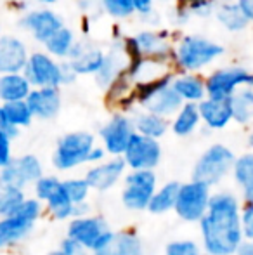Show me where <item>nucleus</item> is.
I'll use <instances>...</instances> for the list:
<instances>
[{"label":"nucleus","mask_w":253,"mask_h":255,"mask_svg":"<svg viewBox=\"0 0 253 255\" xmlns=\"http://www.w3.org/2000/svg\"><path fill=\"white\" fill-rule=\"evenodd\" d=\"M243 202L233 191H213L208 210L199 221L201 250L210 255H236L245 242L241 229Z\"/></svg>","instance_id":"obj_1"},{"label":"nucleus","mask_w":253,"mask_h":255,"mask_svg":"<svg viewBox=\"0 0 253 255\" xmlns=\"http://www.w3.org/2000/svg\"><path fill=\"white\" fill-rule=\"evenodd\" d=\"M222 44L203 35H184L173 47V64L184 73H198L224 56Z\"/></svg>","instance_id":"obj_2"},{"label":"nucleus","mask_w":253,"mask_h":255,"mask_svg":"<svg viewBox=\"0 0 253 255\" xmlns=\"http://www.w3.org/2000/svg\"><path fill=\"white\" fill-rule=\"evenodd\" d=\"M234 161H236V154L229 146L222 142H213L196 158L191 170V179L203 182L213 189L224 179L229 177Z\"/></svg>","instance_id":"obj_3"},{"label":"nucleus","mask_w":253,"mask_h":255,"mask_svg":"<svg viewBox=\"0 0 253 255\" xmlns=\"http://www.w3.org/2000/svg\"><path fill=\"white\" fill-rule=\"evenodd\" d=\"M95 148V135L87 130L66 132L58 139L52 151V167L58 172H71L88 165L90 151Z\"/></svg>","instance_id":"obj_4"},{"label":"nucleus","mask_w":253,"mask_h":255,"mask_svg":"<svg viewBox=\"0 0 253 255\" xmlns=\"http://www.w3.org/2000/svg\"><path fill=\"white\" fill-rule=\"evenodd\" d=\"M44 205L37 198H28L14 214L0 219V240L3 247H14L24 242L44 215Z\"/></svg>","instance_id":"obj_5"},{"label":"nucleus","mask_w":253,"mask_h":255,"mask_svg":"<svg viewBox=\"0 0 253 255\" xmlns=\"http://www.w3.org/2000/svg\"><path fill=\"white\" fill-rule=\"evenodd\" d=\"M33 198L44 205V210L54 221H71L75 205L64 189L63 179L58 175H44L33 186Z\"/></svg>","instance_id":"obj_6"},{"label":"nucleus","mask_w":253,"mask_h":255,"mask_svg":"<svg viewBox=\"0 0 253 255\" xmlns=\"http://www.w3.org/2000/svg\"><path fill=\"white\" fill-rule=\"evenodd\" d=\"M122 193H120V200H122L123 208L128 212H148L149 202H151L153 195L158 189V175L155 170H128L123 177Z\"/></svg>","instance_id":"obj_7"},{"label":"nucleus","mask_w":253,"mask_h":255,"mask_svg":"<svg viewBox=\"0 0 253 255\" xmlns=\"http://www.w3.org/2000/svg\"><path fill=\"white\" fill-rule=\"evenodd\" d=\"M113 229L101 215H84L68 221L66 236L75 242H78L88 254H94L108 245L113 238Z\"/></svg>","instance_id":"obj_8"},{"label":"nucleus","mask_w":253,"mask_h":255,"mask_svg":"<svg viewBox=\"0 0 253 255\" xmlns=\"http://www.w3.org/2000/svg\"><path fill=\"white\" fill-rule=\"evenodd\" d=\"M212 195V188L199 181L191 179L187 182H180L173 212L180 221L189 222V224H199V221L205 217L206 210H208Z\"/></svg>","instance_id":"obj_9"},{"label":"nucleus","mask_w":253,"mask_h":255,"mask_svg":"<svg viewBox=\"0 0 253 255\" xmlns=\"http://www.w3.org/2000/svg\"><path fill=\"white\" fill-rule=\"evenodd\" d=\"M206 98L229 101L240 89L253 87V73L240 64H231L213 70L205 78Z\"/></svg>","instance_id":"obj_10"},{"label":"nucleus","mask_w":253,"mask_h":255,"mask_svg":"<svg viewBox=\"0 0 253 255\" xmlns=\"http://www.w3.org/2000/svg\"><path fill=\"white\" fill-rule=\"evenodd\" d=\"M44 175V165L40 158L33 153H24L14 156V160L0 170V184L12 186L24 191L30 186L33 188L35 182Z\"/></svg>","instance_id":"obj_11"},{"label":"nucleus","mask_w":253,"mask_h":255,"mask_svg":"<svg viewBox=\"0 0 253 255\" xmlns=\"http://www.w3.org/2000/svg\"><path fill=\"white\" fill-rule=\"evenodd\" d=\"M23 75L33 89L58 87L63 85V63L49 56L47 52H31Z\"/></svg>","instance_id":"obj_12"},{"label":"nucleus","mask_w":253,"mask_h":255,"mask_svg":"<svg viewBox=\"0 0 253 255\" xmlns=\"http://www.w3.org/2000/svg\"><path fill=\"white\" fill-rule=\"evenodd\" d=\"M135 134L134 120L127 113H113L111 118L99 128L101 146L108 156H122L127 149L132 135Z\"/></svg>","instance_id":"obj_13"},{"label":"nucleus","mask_w":253,"mask_h":255,"mask_svg":"<svg viewBox=\"0 0 253 255\" xmlns=\"http://www.w3.org/2000/svg\"><path fill=\"white\" fill-rule=\"evenodd\" d=\"M122 158L128 170H155L163 158V149L160 141L135 132Z\"/></svg>","instance_id":"obj_14"},{"label":"nucleus","mask_w":253,"mask_h":255,"mask_svg":"<svg viewBox=\"0 0 253 255\" xmlns=\"http://www.w3.org/2000/svg\"><path fill=\"white\" fill-rule=\"evenodd\" d=\"M127 165L122 156H108L104 161L97 165H90L85 170V181L90 186L92 191L106 193L118 186L127 174Z\"/></svg>","instance_id":"obj_15"},{"label":"nucleus","mask_w":253,"mask_h":255,"mask_svg":"<svg viewBox=\"0 0 253 255\" xmlns=\"http://www.w3.org/2000/svg\"><path fill=\"white\" fill-rule=\"evenodd\" d=\"M19 26L37 42L45 44L52 35L64 26L63 17L52 9H33L21 16Z\"/></svg>","instance_id":"obj_16"},{"label":"nucleus","mask_w":253,"mask_h":255,"mask_svg":"<svg viewBox=\"0 0 253 255\" xmlns=\"http://www.w3.org/2000/svg\"><path fill=\"white\" fill-rule=\"evenodd\" d=\"M28 57L30 52L21 38L14 35L0 37V75L23 73Z\"/></svg>","instance_id":"obj_17"},{"label":"nucleus","mask_w":253,"mask_h":255,"mask_svg":"<svg viewBox=\"0 0 253 255\" xmlns=\"http://www.w3.org/2000/svg\"><path fill=\"white\" fill-rule=\"evenodd\" d=\"M26 104L30 108L33 118L38 120H52L59 115L63 106L61 89L44 87L31 89L30 96L26 98Z\"/></svg>","instance_id":"obj_18"},{"label":"nucleus","mask_w":253,"mask_h":255,"mask_svg":"<svg viewBox=\"0 0 253 255\" xmlns=\"http://www.w3.org/2000/svg\"><path fill=\"white\" fill-rule=\"evenodd\" d=\"M106 52L97 47L85 44V42H75L73 49H71L70 56H68V63H70L71 70L78 75H97V71L102 68L104 63Z\"/></svg>","instance_id":"obj_19"},{"label":"nucleus","mask_w":253,"mask_h":255,"mask_svg":"<svg viewBox=\"0 0 253 255\" xmlns=\"http://www.w3.org/2000/svg\"><path fill=\"white\" fill-rule=\"evenodd\" d=\"M31 122H33V115H31L26 101L5 103L0 108V128L12 141L19 135L21 128L30 127Z\"/></svg>","instance_id":"obj_20"},{"label":"nucleus","mask_w":253,"mask_h":255,"mask_svg":"<svg viewBox=\"0 0 253 255\" xmlns=\"http://www.w3.org/2000/svg\"><path fill=\"white\" fill-rule=\"evenodd\" d=\"M201 124L210 130H224L233 122V110L227 99L206 98L198 104Z\"/></svg>","instance_id":"obj_21"},{"label":"nucleus","mask_w":253,"mask_h":255,"mask_svg":"<svg viewBox=\"0 0 253 255\" xmlns=\"http://www.w3.org/2000/svg\"><path fill=\"white\" fill-rule=\"evenodd\" d=\"M90 255H148L142 238L132 229H122L113 233L108 245Z\"/></svg>","instance_id":"obj_22"},{"label":"nucleus","mask_w":253,"mask_h":255,"mask_svg":"<svg viewBox=\"0 0 253 255\" xmlns=\"http://www.w3.org/2000/svg\"><path fill=\"white\" fill-rule=\"evenodd\" d=\"M128 68V59L123 52L122 45H120V40L115 47L111 49L104 57V63H102V68L97 71L95 75V84L101 89H108L111 84H115L118 80L120 75H123Z\"/></svg>","instance_id":"obj_23"},{"label":"nucleus","mask_w":253,"mask_h":255,"mask_svg":"<svg viewBox=\"0 0 253 255\" xmlns=\"http://www.w3.org/2000/svg\"><path fill=\"white\" fill-rule=\"evenodd\" d=\"M173 91L179 94L182 103L199 104L206 99V84L205 78L198 73H175L172 80Z\"/></svg>","instance_id":"obj_24"},{"label":"nucleus","mask_w":253,"mask_h":255,"mask_svg":"<svg viewBox=\"0 0 253 255\" xmlns=\"http://www.w3.org/2000/svg\"><path fill=\"white\" fill-rule=\"evenodd\" d=\"M231 175L240 191L241 202L253 203V151H247L236 156Z\"/></svg>","instance_id":"obj_25"},{"label":"nucleus","mask_w":253,"mask_h":255,"mask_svg":"<svg viewBox=\"0 0 253 255\" xmlns=\"http://www.w3.org/2000/svg\"><path fill=\"white\" fill-rule=\"evenodd\" d=\"M182 99L179 98L175 91H173L172 84L163 87L162 91H158L148 103L142 106L144 111H149V113H155L158 117L163 118H173V115L182 108Z\"/></svg>","instance_id":"obj_26"},{"label":"nucleus","mask_w":253,"mask_h":255,"mask_svg":"<svg viewBox=\"0 0 253 255\" xmlns=\"http://www.w3.org/2000/svg\"><path fill=\"white\" fill-rule=\"evenodd\" d=\"M31 89L33 87L23 73L0 75V104L26 101Z\"/></svg>","instance_id":"obj_27"},{"label":"nucleus","mask_w":253,"mask_h":255,"mask_svg":"<svg viewBox=\"0 0 253 255\" xmlns=\"http://www.w3.org/2000/svg\"><path fill=\"white\" fill-rule=\"evenodd\" d=\"M199 125H201V117H199L198 104L184 103L182 108L170 120V130L177 137H189L198 130Z\"/></svg>","instance_id":"obj_28"},{"label":"nucleus","mask_w":253,"mask_h":255,"mask_svg":"<svg viewBox=\"0 0 253 255\" xmlns=\"http://www.w3.org/2000/svg\"><path fill=\"white\" fill-rule=\"evenodd\" d=\"M134 128L137 134L144 135V137H149V139H160L169 132L170 128V122L163 117H158L155 113H149V111H139L134 118Z\"/></svg>","instance_id":"obj_29"},{"label":"nucleus","mask_w":253,"mask_h":255,"mask_svg":"<svg viewBox=\"0 0 253 255\" xmlns=\"http://www.w3.org/2000/svg\"><path fill=\"white\" fill-rule=\"evenodd\" d=\"M180 182L177 181H167L158 186V189L153 195L149 202L148 212L153 215H165L169 212H173L177 202V193H179Z\"/></svg>","instance_id":"obj_30"},{"label":"nucleus","mask_w":253,"mask_h":255,"mask_svg":"<svg viewBox=\"0 0 253 255\" xmlns=\"http://www.w3.org/2000/svg\"><path fill=\"white\" fill-rule=\"evenodd\" d=\"M215 17L227 31L231 33H238V31H243L248 28L250 21L243 16L241 9L238 7L236 0H231V2H224L220 5L215 7Z\"/></svg>","instance_id":"obj_31"},{"label":"nucleus","mask_w":253,"mask_h":255,"mask_svg":"<svg viewBox=\"0 0 253 255\" xmlns=\"http://www.w3.org/2000/svg\"><path fill=\"white\" fill-rule=\"evenodd\" d=\"M233 122L243 127L253 125V87H243L229 99Z\"/></svg>","instance_id":"obj_32"},{"label":"nucleus","mask_w":253,"mask_h":255,"mask_svg":"<svg viewBox=\"0 0 253 255\" xmlns=\"http://www.w3.org/2000/svg\"><path fill=\"white\" fill-rule=\"evenodd\" d=\"M75 42H77V38H75V33L71 31V28L63 26L61 30H58L47 42H45L44 47H45V52L54 57V59H58V61L68 59Z\"/></svg>","instance_id":"obj_33"},{"label":"nucleus","mask_w":253,"mask_h":255,"mask_svg":"<svg viewBox=\"0 0 253 255\" xmlns=\"http://www.w3.org/2000/svg\"><path fill=\"white\" fill-rule=\"evenodd\" d=\"M24 200H26V193L23 189L0 184V219L14 214Z\"/></svg>","instance_id":"obj_34"},{"label":"nucleus","mask_w":253,"mask_h":255,"mask_svg":"<svg viewBox=\"0 0 253 255\" xmlns=\"http://www.w3.org/2000/svg\"><path fill=\"white\" fill-rule=\"evenodd\" d=\"M64 189H66L68 196L73 202L75 207L78 205H85L88 203V196H90L92 189L87 184L85 177H70V179H63Z\"/></svg>","instance_id":"obj_35"},{"label":"nucleus","mask_w":253,"mask_h":255,"mask_svg":"<svg viewBox=\"0 0 253 255\" xmlns=\"http://www.w3.org/2000/svg\"><path fill=\"white\" fill-rule=\"evenodd\" d=\"M102 9L115 19H127L135 14L134 2L132 0H101Z\"/></svg>","instance_id":"obj_36"},{"label":"nucleus","mask_w":253,"mask_h":255,"mask_svg":"<svg viewBox=\"0 0 253 255\" xmlns=\"http://www.w3.org/2000/svg\"><path fill=\"white\" fill-rule=\"evenodd\" d=\"M201 252V245L191 238L172 240L165 245V255H196Z\"/></svg>","instance_id":"obj_37"},{"label":"nucleus","mask_w":253,"mask_h":255,"mask_svg":"<svg viewBox=\"0 0 253 255\" xmlns=\"http://www.w3.org/2000/svg\"><path fill=\"white\" fill-rule=\"evenodd\" d=\"M191 16L208 17L215 12L217 0H180Z\"/></svg>","instance_id":"obj_38"},{"label":"nucleus","mask_w":253,"mask_h":255,"mask_svg":"<svg viewBox=\"0 0 253 255\" xmlns=\"http://www.w3.org/2000/svg\"><path fill=\"white\" fill-rule=\"evenodd\" d=\"M241 229L243 238L253 242V203H243L241 207Z\"/></svg>","instance_id":"obj_39"},{"label":"nucleus","mask_w":253,"mask_h":255,"mask_svg":"<svg viewBox=\"0 0 253 255\" xmlns=\"http://www.w3.org/2000/svg\"><path fill=\"white\" fill-rule=\"evenodd\" d=\"M14 160L12 154V139L0 128V170Z\"/></svg>","instance_id":"obj_40"},{"label":"nucleus","mask_w":253,"mask_h":255,"mask_svg":"<svg viewBox=\"0 0 253 255\" xmlns=\"http://www.w3.org/2000/svg\"><path fill=\"white\" fill-rule=\"evenodd\" d=\"M59 250H61L64 255H88V252L80 245V243L68 238V236L63 238L61 245H59Z\"/></svg>","instance_id":"obj_41"},{"label":"nucleus","mask_w":253,"mask_h":255,"mask_svg":"<svg viewBox=\"0 0 253 255\" xmlns=\"http://www.w3.org/2000/svg\"><path fill=\"white\" fill-rule=\"evenodd\" d=\"M134 2V9L142 17H148L153 14V7H155L156 0H132Z\"/></svg>","instance_id":"obj_42"},{"label":"nucleus","mask_w":253,"mask_h":255,"mask_svg":"<svg viewBox=\"0 0 253 255\" xmlns=\"http://www.w3.org/2000/svg\"><path fill=\"white\" fill-rule=\"evenodd\" d=\"M106 158H108V153L104 151V148L102 146H97L95 144V148L90 151V156H88V167L90 165H97L101 163V161H104Z\"/></svg>","instance_id":"obj_43"},{"label":"nucleus","mask_w":253,"mask_h":255,"mask_svg":"<svg viewBox=\"0 0 253 255\" xmlns=\"http://www.w3.org/2000/svg\"><path fill=\"white\" fill-rule=\"evenodd\" d=\"M236 3L241 9V12H243V16L250 23H253V0H236Z\"/></svg>","instance_id":"obj_44"},{"label":"nucleus","mask_w":253,"mask_h":255,"mask_svg":"<svg viewBox=\"0 0 253 255\" xmlns=\"http://www.w3.org/2000/svg\"><path fill=\"white\" fill-rule=\"evenodd\" d=\"M236 255H253V242L245 240V242L241 243V247H240V250H238Z\"/></svg>","instance_id":"obj_45"},{"label":"nucleus","mask_w":253,"mask_h":255,"mask_svg":"<svg viewBox=\"0 0 253 255\" xmlns=\"http://www.w3.org/2000/svg\"><path fill=\"white\" fill-rule=\"evenodd\" d=\"M248 148H250V151H253V130L248 135Z\"/></svg>","instance_id":"obj_46"},{"label":"nucleus","mask_w":253,"mask_h":255,"mask_svg":"<svg viewBox=\"0 0 253 255\" xmlns=\"http://www.w3.org/2000/svg\"><path fill=\"white\" fill-rule=\"evenodd\" d=\"M38 2H42L44 5H52V3H56L58 0H38Z\"/></svg>","instance_id":"obj_47"},{"label":"nucleus","mask_w":253,"mask_h":255,"mask_svg":"<svg viewBox=\"0 0 253 255\" xmlns=\"http://www.w3.org/2000/svg\"><path fill=\"white\" fill-rule=\"evenodd\" d=\"M45 255H64L63 252H61V250H51V252H49V254H45Z\"/></svg>","instance_id":"obj_48"},{"label":"nucleus","mask_w":253,"mask_h":255,"mask_svg":"<svg viewBox=\"0 0 253 255\" xmlns=\"http://www.w3.org/2000/svg\"><path fill=\"white\" fill-rule=\"evenodd\" d=\"M196 255H210V254H206V252H203V250H201V252H198Z\"/></svg>","instance_id":"obj_49"},{"label":"nucleus","mask_w":253,"mask_h":255,"mask_svg":"<svg viewBox=\"0 0 253 255\" xmlns=\"http://www.w3.org/2000/svg\"><path fill=\"white\" fill-rule=\"evenodd\" d=\"M3 249V245H2V240H0V250H2Z\"/></svg>","instance_id":"obj_50"},{"label":"nucleus","mask_w":253,"mask_h":255,"mask_svg":"<svg viewBox=\"0 0 253 255\" xmlns=\"http://www.w3.org/2000/svg\"><path fill=\"white\" fill-rule=\"evenodd\" d=\"M0 108H2V104H0Z\"/></svg>","instance_id":"obj_51"}]
</instances>
